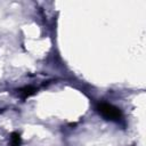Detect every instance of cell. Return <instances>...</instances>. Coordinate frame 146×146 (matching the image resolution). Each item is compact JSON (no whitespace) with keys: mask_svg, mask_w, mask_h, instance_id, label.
I'll return each mask as SVG.
<instances>
[{"mask_svg":"<svg viewBox=\"0 0 146 146\" xmlns=\"http://www.w3.org/2000/svg\"><path fill=\"white\" fill-rule=\"evenodd\" d=\"M97 111L98 113L105 117L106 120H111V121H119L122 117V113L120 111V108L115 107L112 104H107V103H100L97 105Z\"/></svg>","mask_w":146,"mask_h":146,"instance_id":"cell-1","label":"cell"},{"mask_svg":"<svg viewBox=\"0 0 146 146\" xmlns=\"http://www.w3.org/2000/svg\"><path fill=\"white\" fill-rule=\"evenodd\" d=\"M18 94H19V96H21L23 99H26V98H29V97H31L32 95L35 94V89H34L33 87H31V86L23 87V88H21V89L18 90Z\"/></svg>","mask_w":146,"mask_h":146,"instance_id":"cell-2","label":"cell"},{"mask_svg":"<svg viewBox=\"0 0 146 146\" xmlns=\"http://www.w3.org/2000/svg\"><path fill=\"white\" fill-rule=\"evenodd\" d=\"M10 139H11V146H19L21 145V136H19V133L13 132Z\"/></svg>","mask_w":146,"mask_h":146,"instance_id":"cell-3","label":"cell"}]
</instances>
